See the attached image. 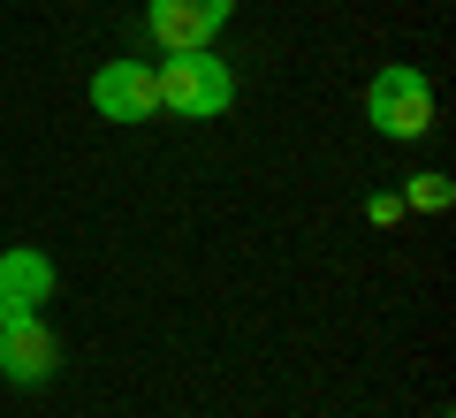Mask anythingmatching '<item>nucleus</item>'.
<instances>
[{"instance_id": "nucleus-1", "label": "nucleus", "mask_w": 456, "mask_h": 418, "mask_svg": "<svg viewBox=\"0 0 456 418\" xmlns=\"http://www.w3.org/2000/svg\"><path fill=\"white\" fill-rule=\"evenodd\" d=\"M152 84H160V107H167V114H191V122H213V114H228V99H236L228 61H213L206 46H198V53H175L167 69H152Z\"/></svg>"}, {"instance_id": "nucleus-8", "label": "nucleus", "mask_w": 456, "mask_h": 418, "mask_svg": "<svg viewBox=\"0 0 456 418\" xmlns=\"http://www.w3.org/2000/svg\"><path fill=\"white\" fill-rule=\"evenodd\" d=\"M0 327H8V305H0Z\"/></svg>"}, {"instance_id": "nucleus-3", "label": "nucleus", "mask_w": 456, "mask_h": 418, "mask_svg": "<svg viewBox=\"0 0 456 418\" xmlns=\"http://www.w3.org/2000/svg\"><path fill=\"white\" fill-rule=\"evenodd\" d=\"M92 107L107 122H152L160 114V84H152V61H107L92 77Z\"/></svg>"}, {"instance_id": "nucleus-7", "label": "nucleus", "mask_w": 456, "mask_h": 418, "mask_svg": "<svg viewBox=\"0 0 456 418\" xmlns=\"http://www.w3.org/2000/svg\"><path fill=\"white\" fill-rule=\"evenodd\" d=\"M411 198H419L426 213H441V206H449V176H419V191H411Z\"/></svg>"}, {"instance_id": "nucleus-5", "label": "nucleus", "mask_w": 456, "mask_h": 418, "mask_svg": "<svg viewBox=\"0 0 456 418\" xmlns=\"http://www.w3.org/2000/svg\"><path fill=\"white\" fill-rule=\"evenodd\" d=\"M228 8H236V0H152V38H160L167 53H198V46H213V31L228 23Z\"/></svg>"}, {"instance_id": "nucleus-6", "label": "nucleus", "mask_w": 456, "mask_h": 418, "mask_svg": "<svg viewBox=\"0 0 456 418\" xmlns=\"http://www.w3.org/2000/svg\"><path fill=\"white\" fill-rule=\"evenodd\" d=\"M46 297H53V258L8 243V251H0V305L8 312H38Z\"/></svg>"}, {"instance_id": "nucleus-4", "label": "nucleus", "mask_w": 456, "mask_h": 418, "mask_svg": "<svg viewBox=\"0 0 456 418\" xmlns=\"http://www.w3.org/2000/svg\"><path fill=\"white\" fill-rule=\"evenodd\" d=\"M53 365H61V350H53L46 320L38 312H8V327H0V373L16 388H38V381H53Z\"/></svg>"}, {"instance_id": "nucleus-2", "label": "nucleus", "mask_w": 456, "mask_h": 418, "mask_svg": "<svg viewBox=\"0 0 456 418\" xmlns=\"http://www.w3.org/2000/svg\"><path fill=\"white\" fill-rule=\"evenodd\" d=\"M365 122H373L380 137H426V129H434V84L411 61H388L365 84Z\"/></svg>"}]
</instances>
